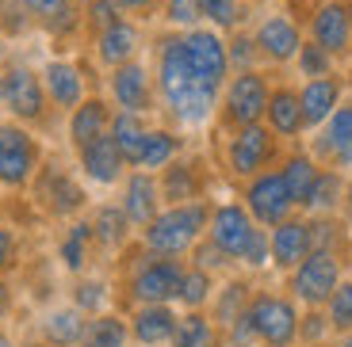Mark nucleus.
<instances>
[{"instance_id":"obj_54","label":"nucleus","mask_w":352,"mask_h":347,"mask_svg":"<svg viewBox=\"0 0 352 347\" xmlns=\"http://www.w3.org/2000/svg\"><path fill=\"white\" fill-rule=\"evenodd\" d=\"M349 23H352V0H349Z\"/></svg>"},{"instance_id":"obj_45","label":"nucleus","mask_w":352,"mask_h":347,"mask_svg":"<svg viewBox=\"0 0 352 347\" xmlns=\"http://www.w3.org/2000/svg\"><path fill=\"white\" fill-rule=\"evenodd\" d=\"M245 302V287H241V283H234V287H230V294L222 298V305H219V317L226 324H234L238 321V305Z\"/></svg>"},{"instance_id":"obj_4","label":"nucleus","mask_w":352,"mask_h":347,"mask_svg":"<svg viewBox=\"0 0 352 347\" xmlns=\"http://www.w3.org/2000/svg\"><path fill=\"white\" fill-rule=\"evenodd\" d=\"M4 104L16 119L23 122H38L46 111V88H43V77H38L31 65L23 61H12L4 69Z\"/></svg>"},{"instance_id":"obj_35","label":"nucleus","mask_w":352,"mask_h":347,"mask_svg":"<svg viewBox=\"0 0 352 347\" xmlns=\"http://www.w3.org/2000/svg\"><path fill=\"white\" fill-rule=\"evenodd\" d=\"M295 61H299L302 77H326V73L333 69V53H329V50H322V46L314 43V38L299 46V53H295Z\"/></svg>"},{"instance_id":"obj_12","label":"nucleus","mask_w":352,"mask_h":347,"mask_svg":"<svg viewBox=\"0 0 352 347\" xmlns=\"http://www.w3.org/2000/svg\"><path fill=\"white\" fill-rule=\"evenodd\" d=\"M253 237H256V229H253V222H249V214L241 206H219V210H214V217H211V241L222 248V256L241 260Z\"/></svg>"},{"instance_id":"obj_32","label":"nucleus","mask_w":352,"mask_h":347,"mask_svg":"<svg viewBox=\"0 0 352 347\" xmlns=\"http://www.w3.org/2000/svg\"><path fill=\"white\" fill-rule=\"evenodd\" d=\"M46 336L54 339V344H77V339H85V321H80V313L65 309V313H54L50 321H46Z\"/></svg>"},{"instance_id":"obj_43","label":"nucleus","mask_w":352,"mask_h":347,"mask_svg":"<svg viewBox=\"0 0 352 347\" xmlns=\"http://www.w3.org/2000/svg\"><path fill=\"white\" fill-rule=\"evenodd\" d=\"M207 290H211V278H207V271H192V275H184V283H180V298H184L188 305L207 302Z\"/></svg>"},{"instance_id":"obj_52","label":"nucleus","mask_w":352,"mask_h":347,"mask_svg":"<svg viewBox=\"0 0 352 347\" xmlns=\"http://www.w3.org/2000/svg\"><path fill=\"white\" fill-rule=\"evenodd\" d=\"M0 347H12V344H8V336H4V332H0Z\"/></svg>"},{"instance_id":"obj_37","label":"nucleus","mask_w":352,"mask_h":347,"mask_svg":"<svg viewBox=\"0 0 352 347\" xmlns=\"http://www.w3.org/2000/svg\"><path fill=\"white\" fill-rule=\"evenodd\" d=\"M31 23L35 19H31V12L19 0H0V35H23Z\"/></svg>"},{"instance_id":"obj_55","label":"nucleus","mask_w":352,"mask_h":347,"mask_svg":"<svg viewBox=\"0 0 352 347\" xmlns=\"http://www.w3.org/2000/svg\"><path fill=\"white\" fill-rule=\"evenodd\" d=\"M349 202H352V191H349Z\"/></svg>"},{"instance_id":"obj_19","label":"nucleus","mask_w":352,"mask_h":347,"mask_svg":"<svg viewBox=\"0 0 352 347\" xmlns=\"http://www.w3.org/2000/svg\"><path fill=\"white\" fill-rule=\"evenodd\" d=\"M80 160H85V172L96 183L119 180V168H123V153H119L111 134H100V138H92L88 145H80Z\"/></svg>"},{"instance_id":"obj_15","label":"nucleus","mask_w":352,"mask_h":347,"mask_svg":"<svg viewBox=\"0 0 352 347\" xmlns=\"http://www.w3.org/2000/svg\"><path fill=\"white\" fill-rule=\"evenodd\" d=\"M142 46V31L134 19L119 16L111 27H104V31H96V58L104 61V65H123V61H134V53H138Z\"/></svg>"},{"instance_id":"obj_6","label":"nucleus","mask_w":352,"mask_h":347,"mask_svg":"<svg viewBox=\"0 0 352 347\" xmlns=\"http://www.w3.org/2000/svg\"><path fill=\"white\" fill-rule=\"evenodd\" d=\"M249 317L256 324V336L264 339L268 347H287L299 332V317L291 309V302L283 298H272V294H261L253 305H249Z\"/></svg>"},{"instance_id":"obj_11","label":"nucleus","mask_w":352,"mask_h":347,"mask_svg":"<svg viewBox=\"0 0 352 347\" xmlns=\"http://www.w3.org/2000/svg\"><path fill=\"white\" fill-rule=\"evenodd\" d=\"M333 290H337V260L326 248L307 252V260L295 271V294H299L302 302L318 305V302H326Z\"/></svg>"},{"instance_id":"obj_13","label":"nucleus","mask_w":352,"mask_h":347,"mask_svg":"<svg viewBox=\"0 0 352 347\" xmlns=\"http://www.w3.org/2000/svg\"><path fill=\"white\" fill-rule=\"evenodd\" d=\"M180 283H184V271L176 267L173 260H153L134 275V298L142 302H168V298H180Z\"/></svg>"},{"instance_id":"obj_30","label":"nucleus","mask_w":352,"mask_h":347,"mask_svg":"<svg viewBox=\"0 0 352 347\" xmlns=\"http://www.w3.org/2000/svg\"><path fill=\"white\" fill-rule=\"evenodd\" d=\"M283 180H287L291 199L302 206V202H307V195H310V187H314V180H318V172H314V165H310L307 156H291L287 168H283Z\"/></svg>"},{"instance_id":"obj_31","label":"nucleus","mask_w":352,"mask_h":347,"mask_svg":"<svg viewBox=\"0 0 352 347\" xmlns=\"http://www.w3.org/2000/svg\"><path fill=\"white\" fill-rule=\"evenodd\" d=\"M173 153H176V138L173 134H165V130H146V145H142V156H138V165L142 168H161V165H168L173 160Z\"/></svg>"},{"instance_id":"obj_5","label":"nucleus","mask_w":352,"mask_h":347,"mask_svg":"<svg viewBox=\"0 0 352 347\" xmlns=\"http://www.w3.org/2000/svg\"><path fill=\"white\" fill-rule=\"evenodd\" d=\"M268 96H272L268 92V80L256 69H241L226 88V119L238 122V126H249V122H256L264 115Z\"/></svg>"},{"instance_id":"obj_44","label":"nucleus","mask_w":352,"mask_h":347,"mask_svg":"<svg viewBox=\"0 0 352 347\" xmlns=\"http://www.w3.org/2000/svg\"><path fill=\"white\" fill-rule=\"evenodd\" d=\"M192 195H195V183L188 176V168H173L165 183V199H192Z\"/></svg>"},{"instance_id":"obj_40","label":"nucleus","mask_w":352,"mask_h":347,"mask_svg":"<svg viewBox=\"0 0 352 347\" xmlns=\"http://www.w3.org/2000/svg\"><path fill=\"white\" fill-rule=\"evenodd\" d=\"M329 321L337 328H352V283H344L341 290L329 294Z\"/></svg>"},{"instance_id":"obj_34","label":"nucleus","mask_w":352,"mask_h":347,"mask_svg":"<svg viewBox=\"0 0 352 347\" xmlns=\"http://www.w3.org/2000/svg\"><path fill=\"white\" fill-rule=\"evenodd\" d=\"M161 8L176 31H192L203 23V0H161Z\"/></svg>"},{"instance_id":"obj_21","label":"nucleus","mask_w":352,"mask_h":347,"mask_svg":"<svg viewBox=\"0 0 352 347\" xmlns=\"http://www.w3.org/2000/svg\"><path fill=\"white\" fill-rule=\"evenodd\" d=\"M35 23H43L50 35H69L77 27V0H19Z\"/></svg>"},{"instance_id":"obj_2","label":"nucleus","mask_w":352,"mask_h":347,"mask_svg":"<svg viewBox=\"0 0 352 347\" xmlns=\"http://www.w3.org/2000/svg\"><path fill=\"white\" fill-rule=\"evenodd\" d=\"M207 226V206L192 202V206H176L168 214H157L146 226V244L161 256H176V252H184L195 244V237L203 233Z\"/></svg>"},{"instance_id":"obj_39","label":"nucleus","mask_w":352,"mask_h":347,"mask_svg":"<svg viewBox=\"0 0 352 347\" xmlns=\"http://www.w3.org/2000/svg\"><path fill=\"white\" fill-rule=\"evenodd\" d=\"M337 191H341V180H337V176H318L302 206H310V210H326V206H333V202H337Z\"/></svg>"},{"instance_id":"obj_9","label":"nucleus","mask_w":352,"mask_h":347,"mask_svg":"<svg viewBox=\"0 0 352 347\" xmlns=\"http://www.w3.org/2000/svg\"><path fill=\"white\" fill-rule=\"evenodd\" d=\"M310 38H314L322 50L337 53L349 50L352 43V23H349V4L344 0H326L310 12Z\"/></svg>"},{"instance_id":"obj_49","label":"nucleus","mask_w":352,"mask_h":347,"mask_svg":"<svg viewBox=\"0 0 352 347\" xmlns=\"http://www.w3.org/2000/svg\"><path fill=\"white\" fill-rule=\"evenodd\" d=\"M77 298H80V305H85V309H96V305H100V287H96V283H85Z\"/></svg>"},{"instance_id":"obj_42","label":"nucleus","mask_w":352,"mask_h":347,"mask_svg":"<svg viewBox=\"0 0 352 347\" xmlns=\"http://www.w3.org/2000/svg\"><path fill=\"white\" fill-rule=\"evenodd\" d=\"M119 16H123V12L115 8L111 0H88V8H85V23L92 27V35L104 31V27H111Z\"/></svg>"},{"instance_id":"obj_38","label":"nucleus","mask_w":352,"mask_h":347,"mask_svg":"<svg viewBox=\"0 0 352 347\" xmlns=\"http://www.w3.org/2000/svg\"><path fill=\"white\" fill-rule=\"evenodd\" d=\"M230 43H226V58H230V69H253V61H256V43L253 35H238V31H230Z\"/></svg>"},{"instance_id":"obj_46","label":"nucleus","mask_w":352,"mask_h":347,"mask_svg":"<svg viewBox=\"0 0 352 347\" xmlns=\"http://www.w3.org/2000/svg\"><path fill=\"white\" fill-rule=\"evenodd\" d=\"M111 4L123 12V16H134V19H146L161 8V0H111Z\"/></svg>"},{"instance_id":"obj_16","label":"nucleus","mask_w":352,"mask_h":347,"mask_svg":"<svg viewBox=\"0 0 352 347\" xmlns=\"http://www.w3.org/2000/svg\"><path fill=\"white\" fill-rule=\"evenodd\" d=\"M268 156H272V134L261 130L256 122H249V126H241L238 138H234V145H230V168L241 176L256 172V168L268 165Z\"/></svg>"},{"instance_id":"obj_17","label":"nucleus","mask_w":352,"mask_h":347,"mask_svg":"<svg viewBox=\"0 0 352 347\" xmlns=\"http://www.w3.org/2000/svg\"><path fill=\"white\" fill-rule=\"evenodd\" d=\"M43 88H46V96H50L54 104L69 107V111L85 99V77H80V69L73 65V61H46Z\"/></svg>"},{"instance_id":"obj_1","label":"nucleus","mask_w":352,"mask_h":347,"mask_svg":"<svg viewBox=\"0 0 352 347\" xmlns=\"http://www.w3.org/2000/svg\"><path fill=\"white\" fill-rule=\"evenodd\" d=\"M157 88H161V99L168 104V111L180 122H203L211 115L214 99H219V88L207 84L195 73V65L188 61L180 31L165 35L157 43Z\"/></svg>"},{"instance_id":"obj_41","label":"nucleus","mask_w":352,"mask_h":347,"mask_svg":"<svg viewBox=\"0 0 352 347\" xmlns=\"http://www.w3.org/2000/svg\"><path fill=\"white\" fill-rule=\"evenodd\" d=\"M88 237H92V226H73L69 241L62 244V260H65V267L77 271L80 263H85V244H88Z\"/></svg>"},{"instance_id":"obj_8","label":"nucleus","mask_w":352,"mask_h":347,"mask_svg":"<svg viewBox=\"0 0 352 347\" xmlns=\"http://www.w3.org/2000/svg\"><path fill=\"white\" fill-rule=\"evenodd\" d=\"M35 141L19 126H0V183L23 187L35 172Z\"/></svg>"},{"instance_id":"obj_56","label":"nucleus","mask_w":352,"mask_h":347,"mask_svg":"<svg viewBox=\"0 0 352 347\" xmlns=\"http://www.w3.org/2000/svg\"><path fill=\"white\" fill-rule=\"evenodd\" d=\"M31 347H35V344H31Z\"/></svg>"},{"instance_id":"obj_28","label":"nucleus","mask_w":352,"mask_h":347,"mask_svg":"<svg viewBox=\"0 0 352 347\" xmlns=\"http://www.w3.org/2000/svg\"><path fill=\"white\" fill-rule=\"evenodd\" d=\"M173 344L176 347H214L211 321H207V317H199V313H192V317H184V321H176Z\"/></svg>"},{"instance_id":"obj_29","label":"nucleus","mask_w":352,"mask_h":347,"mask_svg":"<svg viewBox=\"0 0 352 347\" xmlns=\"http://www.w3.org/2000/svg\"><path fill=\"white\" fill-rule=\"evenodd\" d=\"M329 149L341 165H352V107H341V111L329 119Z\"/></svg>"},{"instance_id":"obj_53","label":"nucleus","mask_w":352,"mask_h":347,"mask_svg":"<svg viewBox=\"0 0 352 347\" xmlns=\"http://www.w3.org/2000/svg\"><path fill=\"white\" fill-rule=\"evenodd\" d=\"M341 347H352V336H349V339H344V344H341Z\"/></svg>"},{"instance_id":"obj_14","label":"nucleus","mask_w":352,"mask_h":347,"mask_svg":"<svg viewBox=\"0 0 352 347\" xmlns=\"http://www.w3.org/2000/svg\"><path fill=\"white\" fill-rule=\"evenodd\" d=\"M111 96L119 99L123 111H150V99H153V88H150V73L142 69L138 61H123V65H115L111 73Z\"/></svg>"},{"instance_id":"obj_10","label":"nucleus","mask_w":352,"mask_h":347,"mask_svg":"<svg viewBox=\"0 0 352 347\" xmlns=\"http://www.w3.org/2000/svg\"><path fill=\"white\" fill-rule=\"evenodd\" d=\"M245 199H249L253 217H256V222H264V226H280L283 217H287V210L295 206L283 172H272V176L253 180V183H249V191H245Z\"/></svg>"},{"instance_id":"obj_51","label":"nucleus","mask_w":352,"mask_h":347,"mask_svg":"<svg viewBox=\"0 0 352 347\" xmlns=\"http://www.w3.org/2000/svg\"><path fill=\"white\" fill-rule=\"evenodd\" d=\"M0 99H4V69H0Z\"/></svg>"},{"instance_id":"obj_22","label":"nucleus","mask_w":352,"mask_h":347,"mask_svg":"<svg viewBox=\"0 0 352 347\" xmlns=\"http://www.w3.org/2000/svg\"><path fill=\"white\" fill-rule=\"evenodd\" d=\"M268 122H272V130L280 138H295L302 130V107H299V92H291V88H276L272 96H268V107H264Z\"/></svg>"},{"instance_id":"obj_20","label":"nucleus","mask_w":352,"mask_h":347,"mask_svg":"<svg viewBox=\"0 0 352 347\" xmlns=\"http://www.w3.org/2000/svg\"><path fill=\"white\" fill-rule=\"evenodd\" d=\"M310 252V226L302 222H280L272 233V260L280 267H295V263L307 260Z\"/></svg>"},{"instance_id":"obj_27","label":"nucleus","mask_w":352,"mask_h":347,"mask_svg":"<svg viewBox=\"0 0 352 347\" xmlns=\"http://www.w3.org/2000/svg\"><path fill=\"white\" fill-rule=\"evenodd\" d=\"M203 19L214 31H238L245 19V0H203Z\"/></svg>"},{"instance_id":"obj_47","label":"nucleus","mask_w":352,"mask_h":347,"mask_svg":"<svg viewBox=\"0 0 352 347\" xmlns=\"http://www.w3.org/2000/svg\"><path fill=\"white\" fill-rule=\"evenodd\" d=\"M268 248H272V241H268V237H264L261 229H256V237L249 241V248H245V256H241V260L253 263V267H261V263L268 260Z\"/></svg>"},{"instance_id":"obj_50","label":"nucleus","mask_w":352,"mask_h":347,"mask_svg":"<svg viewBox=\"0 0 352 347\" xmlns=\"http://www.w3.org/2000/svg\"><path fill=\"white\" fill-rule=\"evenodd\" d=\"M8 313V287H4V278H0V317Z\"/></svg>"},{"instance_id":"obj_18","label":"nucleus","mask_w":352,"mask_h":347,"mask_svg":"<svg viewBox=\"0 0 352 347\" xmlns=\"http://www.w3.org/2000/svg\"><path fill=\"white\" fill-rule=\"evenodd\" d=\"M337 96H341V84L333 77H310L307 88L299 92V107H302V126H318L326 122L337 107Z\"/></svg>"},{"instance_id":"obj_25","label":"nucleus","mask_w":352,"mask_h":347,"mask_svg":"<svg viewBox=\"0 0 352 347\" xmlns=\"http://www.w3.org/2000/svg\"><path fill=\"white\" fill-rule=\"evenodd\" d=\"M173 328H176V317L168 313L165 302H153L134 317V336L142 344H161V339H173Z\"/></svg>"},{"instance_id":"obj_7","label":"nucleus","mask_w":352,"mask_h":347,"mask_svg":"<svg viewBox=\"0 0 352 347\" xmlns=\"http://www.w3.org/2000/svg\"><path fill=\"white\" fill-rule=\"evenodd\" d=\"M253 43H256V53H261V58L283 65V61H295V53H299V46H302V31L291 16L272 12V16H264L261 27L253 31Z\"/></svg>"},{"instance_id":"obj_23","label":"nucleus","mask_w":352,"mask_h":347,"mask_svg":"<svg viewBox=\"0 0 352 347\" xmlns=\"http://www.w3.org/2000/svg\"><path fill=\"white\" fill-rule=\"evenodd\" d=\"M107 126H111V115H107L104 99H80V104L73 107L69 138H73V145H88L92 138L107 134Z\"/></svg>"},{"instance_id":"obj_24","label":"nucleus","mask_w":352,"mask_h":347,"mask_svg":"<svg viewBox=\"0 0 352 347\" xmlns=\"http://www.w3.org/2000/svg\"><path fill=\"white\" fill-rule=\"evenodd\" d=\"M123 214L134 226H150L153 217H157V183H153L150 176H134V180L126 183Z\"/></svg>"},{"instance_id":"obj_26","label":"nucleus","mask_w":352,"mask_h":347,"mask_svg":"<svg viewBox=\"0 0 352 347\" xmlns=\"http://www.w3.org/2000/svg\"><path fill=\"white\" fill-rule=\"evenodd\" d=\"M111 138H115V145H119V153H123V160L138 165L142 145H146V126L138 122V115H134V111H119V115H115V119H111Z\"/></svg>"},{"instance_id":"obj_33","label":"nucleus","mask_w":352,"mask_h":347,"mask_svg":"<svg viewBox=\"0 0 352 347\" xmlns=\"http://www.w3.org/2000/svg\"><path fill=\"white\" fill-rule=\"evenodd\" d=\"M85 347H126V328L115 317H100L92 328H85Z\"/></svg>"},{"instance_id":"obj_48","label":"nucleus","mask_w":352,"mask_h":347,"mask_svg":"<svg viewBox=\"0 0 352 347\" xmlns=\"http://www.w3.org/2000/svg\"><path fill=\"white\" fill-rule=\"evenodd\" d=\"M12 252H16V241H12L8 229H0V267H8L12 263Z\"/></svg>"},{"instance_id":"obj_36","label":"nucleus","mask_w":352,"mask_h":347,"mask_svg":"<svg viewBox=\"0 0 352 347\" xmlns=\"http://www.w3.org/2000/svg\"><path fill=\"white\" fill-rule=\"evenodd\" d=\"M126 226H131V222H126V214H123V210L104 206V210L96 214V226H92V233H96L104 244H119V241L126 237Z\"/></svg>"},{"instance_id":"obj_3","label":"nucleus","mask_w":352,"mask_h":347,"mask_svg":"<svg viewBox=\"0 0 352 347\" xmlns=\"http://www.w3.org/2000/svg\"><path fill=\"white\" fill-rule=\"evenodd\" d=\"M184 38V50H188V61L195 65L203 80L211 88L226 84V73H230V58H226V38L214 31V27H192V31H180Z\"/></svg>"}]
</instances>
